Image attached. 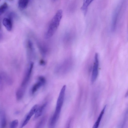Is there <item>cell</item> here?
I'll list each match as a JSON object with an SVG mask.
<instances>
[{"label": "cell", "mask_w": 128, "mask_h": 128, "mask_svg": "<svg viewBox=\"0 0 128 128\" xmlns=\"http://www.w3.org/2000/svg\"><path fill=\"white\" fill-rule=\"evenodd\" d=\"M66 86H63L60 92L57 100L56 108L53 116L50 118L49 123L52 126H54L59 118L64 100Z\"/></svg>", "instance_id": "6da1fadb"}, {"label": "cell", "mask_w": 128, "mask_h": 128, "mask_svg": "<svg viewBox=\"0 0 128 128\" xmlns=\"http://www.w3.org/2000/svg\"><path fill=\"white\" fill-rule=\"evenodd\" d=\"M62 16V10H58L52 19L45 33L46 38H50L54 34L59 25Z\"/></svg>", "instance_id": "7a4b0ae2"}, {"label": "cell", "mask_w": 128, "mask_h": 128, "mask_svg": "<svg viewBox=\"0 0 128 128\" xmlns=\"http://www.w3.org/2000/svg\"><path fill=\"white\" fill-rule=\"evenodd\" d=\"M71 66V60H66L58 66L56 69V72L58 74H64L70 70Z\"/></svg>", "instance_id": "3957f363"}, {"label": "cell", "mask_w": 128, "mask_h": 128, "mask_svg": "<svg viewBox=\"0 0 128 128\" xmlns=\"http://www.w3.org/2000/svg\"><path fill=\"white\" fill-rule=\"evenodd\" d=\"M122 2H120L116 6L113 13L111 23V30L112 31L115 30L118 18L119 16L122 6Z\"/></svg>", "instance_id": "277c9868"}, {"label": "cell", "mask_w": 128, "mask_h": 128, "mask_svg": "<svg viewBox=\"0 0 128 128\" xmlns=\"http://www.w3.org/2000/svg\"><path fill=\"white\" fill-rule=\"evenodd\" d=\"M34 66V63L30 62L26 70L22 82L20 87L26 88L30 78Z\"/></svg>", "instance_id": "5b68a950"}, {"label": "cell", "mask_w": 128, "mask_h": 128, "mask_svg": "<svg viewBox=\"0 0 128 128\" xmlns=\"http://www.w3.org/2000/svg\"><path fill=\"white\" fill-rule=\"evenodd\" d=\"M94 58L91 78V82L92 83L96 80L98 74L99 60L98 56L97 53H96Z\"/></svg>", "instance_id": "8992f818"}, {"label": "cell", "mask_w": 128, "mask_h": 128, "mask_svg": "<svg viewBox=\"0 0 128 128\" xmlns=\"http://www.w3.org/2000/svg\"><path fill=\"white\" fill-rule=\"evenodd\" d=\"M38 107V105L36 104L34 105L32 107L22 124L21 126V128L23 127L27 124L32 116L35 114Z\"/></svg>", "instance_id": "52a82bcc"}, {"label": "cell", "mask_w": 128, "mask_h": 128, "mask_svg": "<svg viewBox=\"0 0 128 128\" xmlns=\"http://www.w3.org/2000/svg\"><path fill=\"white\" fill-rule=\"evenodd\" d=\"M27 55L29 59H32L34 55V50L33 43L30 40H28L26 44Z\"/></svg>", "instance_id": "ba28073f"}, {"label": "cell", "mask_w": 128, "mask_h": 128, "mask_svg": "<svg viewBox=\"0 0 128 128\" xmlns=\"http://www.w3.org/2000/svg\"><path fill=\"white\" fill-rule=\"evenodd\" d=\"M47 104V103L46 102L41 106L39 107L38 106L35 113L34 118H37L42 115Z\"/></svg>", "instance_id": "9c48e42d"}, {"label": "cell", "mask_w": 128, "mask_h": 128, "mask_svg": "<svg viewBox=\"0 0 128 128\" xmlns=\"http://www.w3.org/2000/svg\"><path fill=\"white\" fill-rule=\"evenodd\" d=\"M3 24L8 31H10L12 29V23L11 18H4L3 20Z\"/></svg>", "instance_id": "30bf717a"}, {"label": "cell", "mask_w": 128, "mask_h": 128, "mask_svg": "<svg viewBox=\"0 0 128 128\" xmlns=\"http://www.w3.org/2000/svg\"><path fill=\"white\" fill-rule=\"evenodd\" d=\"M94 0H83V4L81 9L84 15L87 12L88 6Z\"/></svg>", "instance_id": "8fae6325"}, {"label": "cell", "mask_w": 128, "mask_h": 128, "mask_svg": "<svg viewBox=\"0 0 128 128\" xmlns=\"http://www.w3.org/2000/svg\"><path fill=\"white\" fill-rule=\"evenodd\" d=\"M37 44L41 54L43 56L45 55L48 51V49L46 46L40 42H37Z\"/></svg>", "instance_id": "7c38bea8"}, {"label": "cell", "mask_w": 128, "mask_h": 128, "mask_svg": "<svg viewBox=\"0 0 128 128\" xmlns=\"http://www.w3.org/2000/svg\"><path fill=\"white\" fill-rule=\"evenodd\" d=\"M6 124V120L4 112L0 110V126L1 128H4Z\"/></svg>", "instance_id": "4fadbf2b"}, {"label": "cell", "mask_w": 128, "mask_h": 128, "mask_svg": "<svg viewBox=\"0 0 128 128\" xmlns=\"http://www.w3.org/2000/svg\"><path fill=\"white\" fill-rule=\"evenodd\" d=\"M44 84V82L38 80V81L34 84L32 88L31 92L32 94H34Z\"/></svg>", "instance_id": "5bb4252c"}, {"label": "cell", "mask_w": 128, "mask_h": 128, "mask_svg": "<svg viewBox=\"0 0 128 128\" xmlns=\"http://www.w3.org/2000/svg\"><path fill=\"white\" fill-rule=\"evenodd\" d=\"M26 89L20 87L17 90L16 93V98L18 100H20L23 98Z\"/></svg>", "instance_id": "9a60e30c"}, {"label": "cell", "mask_w": 128, "mask_h": 128, "mask_svg": "<svg viewBox=\"0 0 128 128\" xmlns=\"http://www.w3.org/2000/svg\"><path fill=\"white\" fill-rule=\"evenodd\" d=\"M106 106V105L104 107L103 109L102 110L100 114L96 121V122L94 124L93 126V128H97L98 127L102 116L104 113Z\"/></svg>", "instance_id": "2e32d148"}, {"label": "cell", "mask_w": 128, "mask_h": 128, "mask_svg": "<svg viewBox=\"0 0 128 128\" xmlns=\"http://www.w3.org/2000/svg\"><path fill=\"white\" fill-rule=\"evenodd\" d=\"M47 118V117L46 116L43 117L36 124L35 128H43L46 122Z\"/></svg>", "instance_id": "e0dca14e"}, {"label": "cell", "mask_w": 128, "mask_h": 128, "mask_svg": "<svg viewBox=\"0 0 128 128\" xmlns=\"http://www.w3.org/2000/svg\"><path fill=\"white\" fill-rule=\"evenodd\" d=\"M29 0H19L18 4L19 7L22 9L27 7Z\"/></svg>", "instance_id": "ac0fdd59"}, {"label": "cell", "mask_w": 128, "mask_h": 128, "mask_svg": "<svg viewBox=\"0 0 128 128\" xmlns=\"http://www.w3.org/2000/svg\"><path fill=\"white\" fill-rule=\"evenodd\" d=\"M4 72L0 71V91L2 90L3 88L4 83Z\"/></svg>", "instance_id": "d6986e66"}, {"label": "cell", "mask_w": 128, "mask_h": 128, "mask_svg": "<svg viewBox=\"0 0 128 128\" xmlns=\"http://www.w3.org/2000/svg\"><path fill=\"white\" fill-rule=\"evenodd\" d=\"M8 7V5L6 2H4L0 6V16L5 12Z\"/></svg>", "instance_id": "ffe728a7"}, {"label": "cell", "mask_w": 128, "mask_h": 128, "mask_svg": "<svg viewBox=\"0 0 128 128\" xmlns=\"http://www.w3.org/2000/svg\"><path fill=\"white\" fill-rule=\"evenodd\" d=\"M18 124V121L17 120H15L12 121L10 124L11 128H16L17 127Z\"/></svg>", "instance_id": "44dd1931"}, {"label": "cell", "mask_w": 128, "mask_h": 128, "mask_svg": "<svg viewBox=\"0 0 128 128\" xmlns=\"http://www.w3.org/2000/svg\"><path fill=\"white\" fill-rule=\"evenodd\" d=\"M40 63L41 65H44L45 64L44 61L43 60H41L40 62Z\"/></svg>", "instance_id": "7402d4cb"}, {"label": "cell", "mask_w": 128, "mask_h": 128, "mask_svg": "<svg viewBox=\"0 0 128 128\" xmlns=\"http://www.w3.org/2000/svg\"><path fill=\"white\" fill-rule=\"evenodd\" d=\"M2 35L1 33H0V41L2 39Z\"/></svg>", "instance_id": "603a6c76"}, {"label": "cell", "mask_w": 128, "mask_h": 128, "mask_svg": "<svg viewBox=\"0 0 128 128\" xmlns=\"http://www.w3.org/2000/svg\"><path fill=\"white\" fill-rule=\"evenodd\" d=\"M54 0V1H55V0Z\"/></svg>", "instance_id": "cb8c5ba5"}, {"label": "cell", "mask_w": 128, "mask_h": 128, "mask_svg": "<svg viewBox=\"0 0 128 128\" xmlns=\"http://www.w3.org/2000/svg\"></svg>", "instance_id": "d4e9b609"}, {"label": "cell", "mask_w": 128, "mask_h": 128, "mask_svg": "<svg viewBox=\"0 0 128 128\" xmlns=\"http://www.w3.org/2000/svg\"><path fill=\"white\" fill-rule=\"evenodd\" d=\"M1 0H0V1Z\"/></svg>", "instance_id": "484cf974"}]
</instances>
